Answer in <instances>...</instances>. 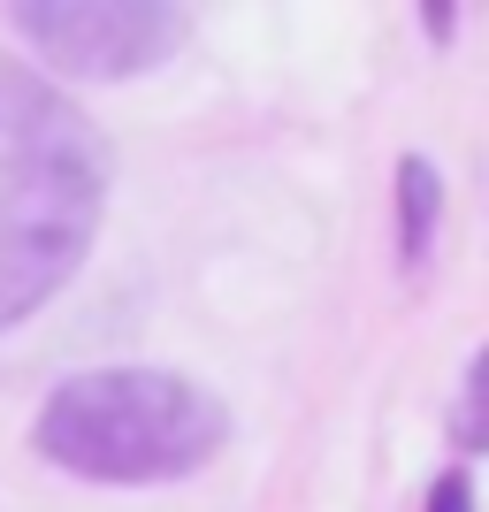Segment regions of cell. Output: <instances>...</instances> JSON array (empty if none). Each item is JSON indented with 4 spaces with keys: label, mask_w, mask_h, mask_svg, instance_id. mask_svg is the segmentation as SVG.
<instances>
[{
    "label": "cell",
    "mask_w": 489,
    "mask_h": 512,
    "mask_svg": "<svg viewBox=\"0 0 489 512\" xmlns=\"http://www.w3.org/2000/svg\"><path fill=\"white\" fill-rule=\"evenodd\" d=\"M107 222V138L62 85L0 62V329H23Z\"/></svg>",
    "instance_id": "6da1fadb"
},
{
    "label": "cell",
    "mask_w": 489,
    "mask_h": 512,
    "mask_svg": "<svg viewBox=\"0 0 489 512\" xmlns=\"http://www.w3.org/2000/svg\"><path fill=\"white\" fill-rule=\"evenodd\" d=\"M222 444L230 406L184 367H77L31 413V451L46 467L107 490L184 482L222 459Z\"/></svg>",
    "instance_id": "7a4b0ae2"
},
{
    "label": "cell",
    "mask_w": 489,
    "mask_h": 512,
    "mask_svg": "<svg viewBox=\"0 0 489 512\" xmlns=\"http://www.w3.org/2000/svg\"><path fill=\"white\" fill-rule=\"evenodd\" d=\"M184 8L169 0H23L16 39L69 85H115L146 77L184 46Z\"/></svg>",
    "instance_id": "3957f363"
},
{
    "label": "cell",
    "mask_w": 489,
    "mask_h": 512,
    "mask_svg": "<svg viewBox=\"0 0 489 512\" xmlns=\"http://www.w3.org/2000/svg\"><path fill=\"white\" fill-rule=\"evenodd\" d=\"M436 230H444V176L428 153H398V260L421 268L436 253Z\"/></svg>",
    "instance_id": "277c9868"
},
{
    "label": "cell",
    "mask_w": 489,
    "mask_h": 512,
    "mask_svg": "<svg viewBox=\"0 0 489 512\" xmlns=\"http://www.w3.org/2000/svg\"><path fill=\"white\" fill-rule=\"evenodd\" d=\"M482 375H489V360L474 352L467 375H459V406H451V444H459V451H482L489 444V428H482Z\"/></svg>",
    "instance_id": "5b68a950"
},
{
    "label": "cell",
    "mask_w": 489,
    "mask_h": 512,
    "mask_svg": "<svg viewBox=\"0 0 489 512\" xmlns=\"http://www.w3.org/2000/svg\"><path fill=\"white\" fill-rule=\"evenodd\" d=\"M421 512H474V474H467V467H444L436 482H428Z\"/></svg>",
    "instance_id": "8992f818"
},
{
    "label": "cell",
    "mask_w": 489,
    "mask_h": 512,
    "mask_svg": "<svg viewBox=\"0 0 489 512\" xmlns=\"http://www.w3.org/2000/svg\"><path fill=\"white\" fill-rule=\"evenodd\" d=\"M421 31H428V39H436V46H444L451 31H459V16H451V0H436V8H421Z\"/></svg>",
    "instance_id": "52a82bcc"
}]
</instances>
